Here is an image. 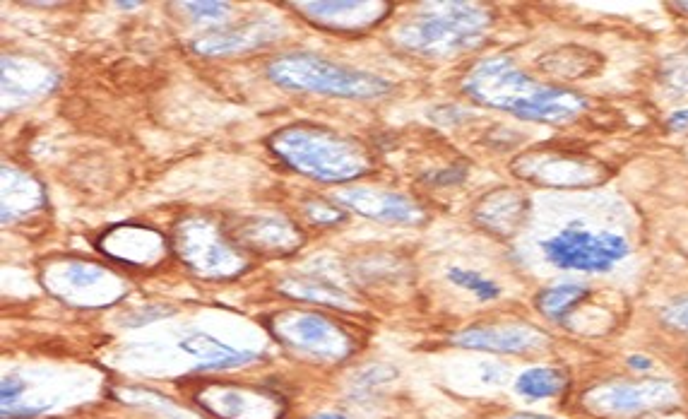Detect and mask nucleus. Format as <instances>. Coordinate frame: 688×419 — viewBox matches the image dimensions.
<instances>
[{"mask_svg":"<svg viewBox=\"0 0 688 419\" xmlns=\"http://www.w3.org/2000/svg\"><path fill=\"white\" fill-rule=\"evenodd\" d=\"M587 294H590V289L587 287L568 282V285H556V287L544 289V292L537 297V306L544 316L551 318V321L566 323L568 314H571V311L583 302V299H587Z\"/></svg>","mask_w":688,"mask_h":419,"instance_id":"f3484780","label":"nucleus"},{"mask_svg":"<svg viewBox=\"0 0 688 419\" xmlns=\"http://www.w3.org/2000/svg\"><path fill=\"white\" fill-rule=\"evenodd\" d=\"M275 333L296 347V350L313 354L318 359H340L349 352L352 340L342 328L318 314H287L277 323Z\"/></svg>","mask_w":688,"mask_h":419,"instance_id":"0eeeda50","label":"nucleus"},{"mask_svg":"<svg viewBox=\"0 0 688 419\" xmlns=\"http://www.w3.org/2000/svg\"><path fill=\"white\" fill-rule=\"evenodd\" d=\"M270 147L289 167L318 181H352L371 167L364 145L328 128H284L272 135Z\"/></svg>","mask_w":688,"mask_h":419,"instance_id":"f03ea898","label":"nucleus"},{"mask_svg":"<svg viewBox=\"0 0 688 419\" xmlns=\"http://www.w3.org/2000/svg\"><path fill=\"white\" fill-rule=\"evenodd\" d=\"M174 244L183 261L205 277H229L243 270V261L234 246L207 222H183L176 229Z\"/></svg>","mask_w":688,"mask_h":419,"instance_id":"423d86ee","label":"nucleus"},{"mask_svg":"<svg viewBox=\"0 0 688 419\" xmlns=\"http://www.w3.org/2000/svg\"><path fill=\"white\" fill-rule=\"evenodd\" d=\"M674 8H676V10H688V3H676Z\"/></svg>","mask_w":688,"mask_h":419,"instance_id":"72a5a7b5","label":"nucleus"},{"mask_svg":"<svg viewBox=\"0 0 688 419\" xmlns=\"http://www.w3.org/2000/svg\"><path fill=\"white\" fill-rule=\"evenodd\" d=\"M542 251L551 265L580 273H609L628 256V241L614 232H592L583 224H568L559 234L542 241Z\"/></svg>","mask_w":688,"mask_h":419,"instance_id":"39448f33","label":"nucleus"},{"mask_svg":"<svg viewBox=\"0 0 688 419\" xmlns=\"http://www.w3.org/2000/svg\"><path fill=\"white\" fill-rule=\"evenodd\" d=\"M455 345L470 347V350L489 352H530L542 347L547 340L535 328L508 326V328H470L455 335Z\"/></svg>","mask_w":688,"mask_h":419,"instance_id":"9b49d317","label":"nucleus"},{"mask_svg":"<svg viewBox=\"0 0 688 419\" xmlns=\"http://www.w3.org/2000/svg\"><path fill=\"white\" fill-rule=\"evenodd\" d=\"M188 13H193V17L198 20H222L224 15L229 13L227 3H186Z\"/></svg>","mask_w":688,"mask_h":419,"instance_id":"393cba45","label":"nucleus"},{"mask_svg":"<svg viewBox=\"0 0 688 419\" xmlns=\"http://www.w3.org/2000/svg\"><path fill=\"white\" fill-rule=\"evenodd\" d=\"M539 63L551 70V73L563 75V78H585V75H592L595 70L602 68V58L595 51L578 49V46H568V49L549 53Z\"/></svg>","mask_w":688,"mask_h":419,"instance_id":"dca6fc26","label":"nucleus"},{"mask_svg":"<svg viewBox=\"0 0 688 419\" xmlns=\"http://www.w3.org/2000/svg\"><path fill=\"white\" fill-rule=\"evenodd\" d=\"M308 215H311L313 222L323 224V227H328V224H335V222L342 220V212L332 210L330 205H325V203L323 205H320V203L308 205Z\"/></svg>","mask_w":688,"mask_h":419,"instance_id":"bb28decb","label":"nucleus"},{"mask_svg":"<svg viewBox=\"0 0 688 419\" xmlns=\"http://www.w3.org/2000/svg\"><path fill=\"white\" fill-rule=\"evenodd\" d=\"M510 419H551V417H535V415H520V417H510Z\"/></svg>","mask_w":688,"mask_h":419,"instance_id":"473e14b6","label":"nucleus"},{"mask_svg":"<svg viewBox=\"0 0 688 419\" xmlns=\"http://www.w3.org/2000/svg\"><path fill=\"white\" fill-rule=\"evenodd\" d=\"M664 318H667V323H672V326L688 330V299L681 304L669 306V309L664 311Z\"/></svg>","mask_w":688,"mask_h":419,"instance_id":"cd10ccee","label":"nucleus"},{"mask_svg":"<svg viewBox=\"0 0 688 419\" xmlns=\"http://www.w3.org/2000/svg\"><path fill=\"white\" fill-rule=\"evenodd\" d=\"M268 25H248L241 29H231V32H215L207 37L195 41V51L203 56H227V53H239L255 49V46L268 44Z\"/></svg>","mask_w":688,"mask_h":419,"instance_id":"4468645a","label":"nucleus"},{"mask_svg":"<svg viewBox=\"0 0 688 419\" xmlns=\"http://www.w3.org/2000/svg\"><path fill=\"white\" fill-rule=\"evenodd\" d=\"M41 410L37 407H27V410H22V407H15V410H10V407H3V419H32L37 417Z\"/></svg>","mask_w":688,"mask_h":419,"instance_id":"c756f323","label":"nucleus"},{"mask_svg":"<svg viewBox=\"0 0 688 419\" xmlns=\"http://www.w3.org/2000/svg\"><path fill=\"white\" fill-rule=\"evenodd\" d=\"M311 419H347L342 415H318V417H311Z\"/></svg>","mask_w":688,"mask_h":419,"instance_id":"2f4dec72","label":"nucleus"},{"mask_svg":"<svg viewBox=\"0 0 688 419\" xmlns=\"http://www.w3.org/2000/svg\"><path fill=\"white\" fill-rule=\"evenodd\" d=\"M268 78L292 92L330 94L344 99H376L393 90L388 80L354 70L316 53H289L268 66Z\"/></svg>","mask_w":688,"mask_h":419,"instance_id":"20e7f679","label":"nucleus"},{"mask_svg":"<svg viewBox=\"0 0 688 419\" xmlns=\"http://www.w3.org/2000/svg\"><path fill=\"white\" fill-rule=\"evenodd\" d=\"M65 282H68L70 289L77 292H85V289H99L104 292V285H114V277H109V273H104L102 268L97 265H85V263H73L68 270L63 273Z\"/></svg>","mask_w":688,"mask_h":419,"instance_id":"4be33fe9","label":"nucleus"},{"mask_svg":"<svg viewBox=\"0 0 688 419\" xmlns=\"http://www.w3.org/2000/svg\"><path fill=\"white\" fill-rule=\"evenodd\" d=\"M667 126H669V131H674V133H688V109L674 111Z\"/></svg>","mask_w":688,"mask_h":419,"instance_id":"c85d7f7f","label":"nucleus"},{"mask_svg":"<svg viewBox=\"0 0 688 419\" xmlns=\"http://www.w3.org/2000/svg\"><path fill=\"white\" fill-rule=\"evenodd\" d=\"M448 280L453 282V285H458L462 289H467V292H472L474 297L482 299V302H491V299H496L498 294H501V287L496 285V282L486 280L479 273H474V270H465V268H450L448 270Z\"/></svg>","mask_w":688,"mask_h":419,"instance_id":"5701e85b","label":"nucleus"},{"mask_svg":"<svg viewBox=\"0 0 688 419\" xmlns=\"http://www.w3.org/2000/svg\"><path fill=\"white\" fill-rule=\"evenodd\" d=\"M344 205L361 215L373 217L381 222H395V224H417L424 220V210L419 208L414 200L397 193L388 191H373V188H357V191H347L340 196Z\"/></svg>","mask_w":688,"mask_h":419,"instance_id":"9d476101","label":"nucleus"},{"mask_svg":"<svg viewBox=\"0 0 688 419\" xmlns=\"http://www.w3.org/2000/svg\"><path fill=\"white\" fill-rule=\"evenodd\" d=\"M477 215L489 229L508 234V232H513V229H518L520 220H523L525 200L523 196H518V193H513V191L491 193V196L484 198V203L479 205Z\"/></svg>","mask_w":688,"mask_h":419,"instance_id":"2eb2a0df","label":"nucleus"},{"mask_svg":"<svg viewBox=\"0 0 688 419\" xmlns=\"http://www.w3.org/2000/svg\"><path fill=\"white\" fill-rule=\"evenodd\" d=\"M179 347L183 352L191 354V357L200 359L198 369H205V371L236 369L258 359V354L255 352L234 350V347L227 345V342L212 338V335H207V333H191L188 338H183L179 342Z\"/></svg>","mask_w":688,"mask_h":419,"instance_id":"f8f14e48","label":"nucleus"},{"mask_svg":"<svg viewBox=\"0 0 688 419\" xmlns=\"http://www.w3.org/2000/svg\"><path fill=\"white\" fill-rule=\"evenodd\" d=\"M282 289L296 299H311V302H323L332 306L347 302V294L342 289L328 285V282H287Z\"/></svg>","mask_w":688,"mask_h":419,"instance_id":"412c9836","label":"nucleus"},{"mask_svg":"<svg viewBox=\"0 0 688 419\" xmlns=\"http://www.w3.org/2000/svg\"><path fill=\"white\" fill-rule=\"evenodd\" d=\"M628 367L633 369H652V359L648 357H638V354H633V357H628Z\"/></svg>","mask_w":688,"mask_h":419,"instance_id":"7c9ffc66","label":"nucleus"},{"mask_svg":"<svg viewBox=\"0 0 688 419\" xmlns=\"http://www.w3.org/2000/svg\"><path fill=\"white\" fill-rule=\"evenodd\" d=\"M465 92L474 102L539 123L573 121L587 106L580 94L539 85L506 58L479 63L465 80Z\"/></svg>","mask_w":688,"mask_h":419,"instance_id":"f257e3e1","label":"nucleus"},{"mask_svg":"<svg viewBox=\"0 0 688 419\" xmlns=\"http://www.w3.org/2000/svg\"><path fill=\"white\" fill-rule=\"evenodd\" d=\"M140 3H121V8H138Z\"/></svg>","mask_w":688,"mask_h":419,"instance_id":"f704fd0d","label":"nucleus"},{"mask_svg":"<svg viewBox=\"0 0 688 419\" xmlns=\"http://www.w3.org/2000/svg\"><path fill=\"white\" fill-rule=\"evenodd\" d=\"M198 403L222 419H280L284 412L280 398L253 388L210 386L198 393Z\"/></svg>","mask_w":688,"mask_h":419,"instance_id":"6e6552de","label":"nucleus"},{"mask_svg":"<svg viewBox=\"0 0 688 419\" xmlns=\"http://www.w3.org/2000/svg\"><path fill=\"white\" fill-rule=\"evenodd\" d=\"M25 381L20 379H13V376H5L3 381H0V400H3V407H10L13 403L20 400V395L25 393Z\"/></svg>","mask_w":688,"mask_h":419,"instance_id":"a878e982","label":"nucleus"},{"mask_svg":"<svg viewBox=\"0 0 688 419\" xmlns=\"http://www.w3.org/2000/svg\"><path fill=\"white\" fill-rule=\"evenodd\" d=\"M248 239L255 246H263V249H275V251H292L299 244V234L292 224L280 222V220H260L255 227H248L246 232Z\"/></svg>","mask_w":688,"mask_h":419,"instance_id":"6ab92c4d","label":"nucleus"},{"mask_svg":"<svg viewBox=\"0 0 688 419\" xmlns=\"http://www.w3.org/2000/svg\"><path fill=\"white\" fill-rule=\"evenodd\" d=\"M491 15L479 5L441 3L397 29V44L421 56H455L482 44Z\"/></svg>","mask_w":688,"mask_h":419,"instance_id":"7ed1b4c3","label":"nucleus"},{"mask_svg":"<svg viewBox=\"0 0 688 419\" xmlns=\"http://www.w3.org/2000/svg\"><path fill=\"white\" fill-rule=\"evenodd\" d=\"M597 162H590L585 157H556L547 159L542 169H537V174H532L530 179L542 181V184H554V186H590L599 184L604 179V171H599Z\"/></svg>","mask_w":688,"mask_h":419,"instance_id":"ddd939ff","label":"nucleus"},{"mask_svg":"<svg viewBox=\"0 0 688 419\" xmlns=\"http://www.w3.org/2000/svg\"><path fill=\"white\" fill-rule=\"evenodd\" d=\"M563 388H566V376L556 369H530L515 381V391L532 400L554 398Z\"/></svg>","mask_w":688,"mask_h":419,"instance_id":"aec40b11","label":"nucleus"},{"mask_svg":"<svg viewBox=\"0 0 688 419\" xmlns=\"http://www.w3.org/2000/svg\"><path fill=\"white\" fill-rule=\"evenodd\" d=\"M294 8H299L301 13H306L308 20H313L316 25L332 29V32H364L366 27L381 22L385 13L390 10L388 3H296Z\"/></svg>","mask_w":688,"mask_h":419,"instance_id":"1a4fd4ad","label":"nucleus"},{"mask_svg":"<svg viewBox=\"0 0 688 419\" xmlns=\"http://www.w3.org/2000/svg\"><path fill=\"white\" fill-rule=\"evenodd\" d=\"M662 391H667V386H660V383H645L643 388L612 386V388L599 391V400H604V405L614 407V410L628 412V410H638V407H645L648 403H655L657 395H662Z\"/></svg>","mask_w":688,"mask_h":419,"instance_id":"a211bd4d","label":"nucleus"},{"mask_svg":"<svg viewBox=\"0 0 688 419\" xmlns=\"http://www.w3.org/2000/svg\"><path fill=\"white\" fill-rule=\"evenodd\" d=\"M662 80L676 94H688V51L674 53L662 63Z\"/></svg>","mask_w":688,"mask_h":419,"instance_id":"b1692460","label":"nucleus"}]
</instances>
